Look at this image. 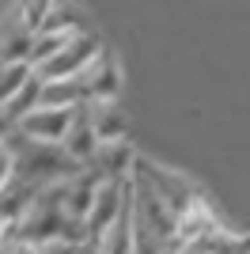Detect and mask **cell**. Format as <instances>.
<instances>
[{"label":"cell","mask_w":250,"mask_h":254,"mask_svg":"<svg viewBox=\"0 0 250 254\" xmlns=\"http://www.w3.org/2000/svg\"><path fill=\"white\" fill-rule=\"evenodd\" d=\"M34 80V64H0V110Z\"/></svg>","instance_id":"8fae6325"},{"label":"cell","mask_w":250,"mask_h":254,"mask_svg":"<svg viewBox=\"0 0 250 254\" xmlns=\"http://www.w3.org/2000/svg\"><path fill=\"white\" fill-rule=\"evenodd\" d=\"M103 179H118V182H129L125 179V171L133 167L136 171V152H133V144L129 140H114V144H103L99 148V159L91 163Z\"/></svg>","instance_id":"52a82bcc"},{"label":"cell","mask_w":250,"mask_h":254,"mask_svg":"<svg viewBox=\"0 0 250 254\" xmlns=\"http://www.w3.org/2000/svg\"><path fill=\"white\" fill-rule=\"evenodd\" d=\"M80 84H83V95H87V103L99 106V103H114V99H118L122 76H118V64L103 53V61L95 64L87 76H80Z\"/></svg>","instance_id":"8992f818"},{"label":"cell","mask_w":250,"mask_h":254,"mask_svg":"<svg viewBox=\"0 0 250 254\" xmlns=\"http://www.w3.org/2000/svg\"><path fill=\"white\" fill-rule=\"evenodd\" d=\"M99 61H103V42H99L95 34L83 31L76 42H68L53 61L38 64L34 72H38L42 84H50V80H80V76H87Z\"/></svg>","instance_id":"6da1fadb"},{"label":"cell","mask_w":250,"mask_h":254,"mask_svg":"<svg viewBox=\"0 0 250 254\" xmlns=\"http://www.w3.org/2000/svg\"><path fill=\"white\" fill-rule=\"evenodd\" d=\"M72 122H76V110H53V106H38L34 114H27L15 126L23 140L31 144H42V148H61L68 133H72Z\"/></svg>","instance_id":"3957f363"},{"label":"cell","mask_w":250,"mask_h":254,"mask_svg":"<svg viewBox=\"0 0 250 254\" xmlns=\"http://www.w3.org/2000/svg\"><path fill=\"white\" fill-rule=\"evenodd\" d=\"M31 57H34V34L23 27L19 8H15L0 31V64H31Z\"/></svg>","instance_id":"5b68a950"},{"label":"cell","mask_w":250,"mask_h":254,"mask_svg":"<svg viewBox=\"0 0 250 254\" xmlns=\"http://www.w3.org/2000/svg\"><path fill=\"white\" fill-rule=\"evenodd\" d=\"M136 179H144L148 186H152V190L171 205V212H175L178 220L189 216V212H197L201 205H205V197H201V193L193 190L182 175H171V171L156 167V163H148V159H136Z\"/></svg>","instance_id":"7a4b0ae2"},{"label":"cell","mask_w":250,"mask_h":254,"mask_svg":"<svg viewBox=\"0 0 250 254\" xmlns=\"http://www.w3.org/2000/svg\"><path fill=\"white\" fill-rule=\"evenodd\" d=\"M87 103L80 80H50L42 84V106H53V110H80Z\"/></svg>","instance_id":"ba28073f"},{"label":"cell","mask_w":250,"mask_h":254,"mask_svg":"<svg viewBox=\"0 0 250 254\" xmlns=\"http://www.w3.org/2000/svg\"><path fill=\"white\" fill-rule=\"evenodd\" d=\"M50 0H38V4H19V19H23V27L31 34H38L42 31V23H46V15H50Z\"/></svg>","instance_id":"4fadbf2b"},{"label":"cell","mask_w":250,"mask_h":254,"mask_svg":"<svg viewBox=\"0 0 250 254\" xmlns=\"http://www.w3.org/2000/svg\"><path fill=\"white\" fill-rule=\"evenodd\" d=\"M91 126L99 133L103 144H114V140H125V114L118 110L114 103H99L91 106Z\"/></svg>","instance_id":"9c48e42d"},{"label":"cell","mask_w":250,"mask_h":254,"mask_svg":"<svg viewBox=\"0 0 250 254\" xmlns=\"http://www.w3.org/2000/svg\"><path fill=\"white\" fill-rule=\"evenodd\" d=\"M99 148H103V140H99V133H95V126H91V103H83L80 110H76L72 133H68V140L61 144V152L83 171L99 159Z\"/></svg>","instance_id":"277c9868"},{"label":"cell","mask_w":250,"mask_h":254,"mask_svg":"<svg viewBox=\"0 0 250 254\" xmlns=\"http://www.w3.org/2000/svg\"><path fill=\"white\" fill-rule=\"evenodd\" d=\"M15 182H19V152L8 137V140H0V193H8Z\"/></svg>","instance_id":"7c38bea8"},{"label":"cell","mask_w":250,"mask_h":254,"mask_svg":"<svg viewBox=\"0 0 250 254\" xmlns=\"http://www.w3.org/2000/svg\"><path fill=\"white\" fill-rule=\"evenodd\" d=\"M95 247H99V254H133V201H129V209L122 212V220H118Z\"/></svg>","instance_id":"30bf717a"},{"label":"cell","mask_w":250,"mask_h":254,"mask_svg":"<svg viewBox=\"0 0 250 254\" xmlns=\"http://www.w3.org/2000/svg\"><path fill=\"white\" fill-rule=\"evenodd\" d=\"M38 254H80V247L64 243V239H50V243H42Z\"/></svg>","instance_id":"5bb4252c"}]
</instances>
